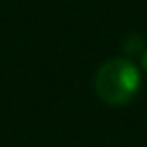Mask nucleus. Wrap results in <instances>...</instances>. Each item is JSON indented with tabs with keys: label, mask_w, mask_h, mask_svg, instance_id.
Wrapping results in <instances>:
<instances>
[{
	"label": "nucleus",
	"mask_w": 147,
	"mask_h": 147,
	"mask_svg": "<svg viewBox=\"0 0 147 147\" xmlns=\"http://www.w3.org/2000/svg\"><path fill=\"white\" fill-rule=\"evenodd\" d=\"M95 93L111 107L131 103L141 87V71L127 57H113L105 61L95 73Z\"/></svg>",
	"instance_id": "f257e3e1"
},
{
	"label": "nucleus",
	"mask_w": 147,
	"mask_h": 147,
	"mask_svg": "<svg viewBox=\"0 0 147 147\" xmlns=\"http://www.w3.org/2000/svg\"><path fill=\"white\" fill-rule=\"evenodd\" d=\"M139 63H141V69L147 73V47H145V51L141 53V59H139Z\"/></svg>",
	"instance_id": "f03ea898"
}]
</instances>
